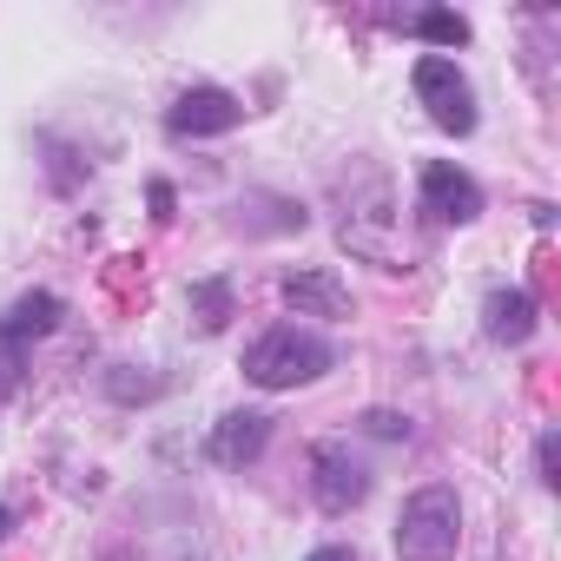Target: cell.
<instances>
[{
	"label": "cell",
	"instance_id": "obj_9",
	"mask_svg": "<svg viewBox=\"0 0 561 561\" xmlns=\"http://www.w3.org/2000/svg\"><path fill=\"white\" fill-rule=\"evenodd\" d=\"M482 331H489V344H508V351L528 344V337H535V298H528L522 285H515V291L495 285V291L482 298Z\"/></svg>",
	"mask_w": 561,
	"mask_h": 561
},
{
	"label": "cell",
	"instance_id": "obj_13",
	"mask_svg": "<svg viewBox=\"0 0 561 561\" xmlns=\"http://www.w3.org/2000/svg\"><path fill=\"white\" fill-rule=\"evenodd\" d=\"M21 370H27V344H21L8 324H0V403L21 390Z\"/></svg>",
	"mask_w": 561,
	"mask_h": 561
},
{
	"label": "cell",
	"instance_id": "obj_12",
	"mask_svg": "<svg viewBox=\"0 0 561 561\" xmlns=\"http://www.w3.org/2000/svg\"><path fill=\"white\" fill-rule=\"evenodd\" d=\"M192 311H198L205 331H225V318H231V277H205V285H192Z\"/></svg>",
	"mask_w": 561,
	"mask_h": 561
},
{
	"label": "cell",
	"instance_id": "obj_8",
	"mask_svg": "<svg viewBox=\"0 0 561 561\" xmlns=\"http://www.w3.org/2000/svg\"><path fill=\"white\" fill-rule=\"evenodd\" d=\"M298 318H351V291L337 285L331 271H285V285H277Z\"/></svg>",
	"mask_w": 561,
	"mask_h": 561
},
{
	"label": "cell",
	"instance_id": "obj_6",
	"mask_svg": "<svg viewBox=\"0 0 561 561\" xmlns=\"http://www.w3.org/2000/svg\"><path fill=\"white\" fill-rule=\"evenodd\" d=\"M423 211H430L436 225H469V218L482 211V185H476L462 165L430 159V165H423Z\"/></svg>",
	"mask_w": 561,
	"mask_h": 561
},
{
	"label": "cell",
	"instance_id": "obj_17",
	"mask_svg": "<svg viewBox=\"0 0 561 561\" xmlns=\"http://www.w3.org/2000/svg\"><path fill=\"white\" fill-rule=\"evenodd\" d=\"M554 449H561V436L554 430H541V443H535V469H541V489H554L561 476H554Z\"/></svg>",
	"mask_w": 561,
	"mask_h": 561
},
{
	"label": "cell",
	"instance_id": "obj_4",
	"mask_svg": "<svg viewBox=\"0 0 561 561\" xmlns=\"http://www.w3.org/2000/svg\"><path fill=\"white\" fill-rule=\"evenodd\" d=\"M231 126H244V100L225 93V87H185V93L165 106V133H172V139H218V133H231Z\"/></svg>",
	"mask_w": 561,
	"mask_h": 561
},
{
	"label": "cell",
	"instance_id": "obj_16",
	"mask_svg": "<svg viewBox=\"0 0 561 561\" xmlns=\"http://www.w3.org/2000/svg\"><path fill=\"white\" fill-rule=\"evenodd\" d=\"M364 430H370V436H383V443H410V416H397V410H370V416H364Z\"/></svg>",
	"mask_w": 561,
	"mask_h": 561
},
{
	"label": "cell",
	"instance_id": "obj_19",
	"mask_svg": "<svg viewBox=\"0 0 561 561\" xmlns=\"http://www.w3.org/2000/svg\"><path fill=\"white\" fill-rule=\"evenodd\" d=\"M152 211H159V218H172V185H165V179L152 185Z\"/></svg>",
	"mask_w": 561,
	"mask_h": 561
},
{
	"label": "cell",
	"instance_id": "obj_11",
	"mask_svg": "<svg viewBox=\"0 0 561 561\" xmlns=\"http://www.w3.org/2000/svg\"><path fill=\"white\" fill-rule=\"evenodd\" d=\"M397 27H410V34L436 41V47H462V41H469V21H462V14H449V8H430V14H397Z\"/></svg>",
	"mask_w": 561,
	"mask_h": 561
},
{
	"label": "cell",
	"instance_id": "obj_15",
	"mask_svg": "<svg viewBox=\"0 0 561 561\" xmlns=\"http://www.w3.org/2000/svg\"><path fill=\"white\" fill-rule=\"evenodd\" d=\"M41 146H47V172H54V185H60V192H73V185L87 179V165H73V152H67V146H54V139H41Z\"/></svg>",
	"mask_w": 561,
	"mask_h": 561
},
{
	"label": "cell",
	"instance_id": "obj_18",
	"mask_svg": "<svg viewBox=\"0 0 561 561\" xmlns=\"http://www.w3.org/2000/svg\"><path fill=\"white\" fill-rule=\"evenodd\" d=\"M305 561H357V548H344V541H331V548H318V554H305Z\"/></svg>",
	"mask_w": 561,
	"mask_h": 561
},
{
	"label": "cell",
	"instance_id": "obj_5",
	"mask_svg": "<svg viewBox=\"0 0 561 561\" xmlns=\"http://www.w3.org/2000/svg\"><path fill=\"white\" fill-rule=\"evenodd\" d=\"M311 495L324 515H351L370 495V469L351 456V443H318L311 449Z\"/></svg>",
	"mask_w": 561,
	"mask_h": 561
},
{
	"label": "cell",
	"instance_id": "obj_10",
	"mask_svg": "<svg viewBox=\"0 0 561 561\" xmlns=\"http://www.w3.org/2000/svg\"><path fill=\"white\" fill-rule=\"evenodd\" d=\"M60 311H67V305H60L54 291H27V298H21V305L8 311V318H0V324H8V331H14V337L27 344V337H47V331L60 324Z\"/></svg>",
	"mask_w": 561,
	"mask_h": 561
},
{
	"label": "cell",
	"instance_id": "obj_7",
	"mask_svg": "<svg viewBox=\"0 0 561 561\" xmlns=\"http://www.w3.org/2000/svg\"><path fill=\"white\" fill-rule=\"evenodd\" d=\"M264 443H271V416H264V410H231V416L211 423V436H205V462H218V469H244V462L264 456Z\"/></svg>",
	"mask_w": 561,
	"mask_h": 561
},
{
	"label": "cell",
	"instance_id": "obj_3",
	"mask_svg": "<svg viewBox=\"0 0 561 561\" xmlns=\"http://www.w3.org/2000/svg\"><path fill=\"white\" fill-rule=\"evenodd\" d=\"M410 87H416V100L430 106V119H436L443 133H456V139L476 133V93H469V80L456 73V60L423 54V60L410 67Z\"/></svg>",
	"mask_w": 561,
	"mask_h": 561
},
{
	"label": "cell",
	"instance_id": "obj_1",
	"mask_svg": "<svg viewBox=\"0 0 561 561\" xmlns=\"http://www.w3.org/2000/svg\"><path fill=\"white\" fill-rule=\"evenodd\" d=\"M331 364H337V351H331L318 331H305V324H271V331L244 351V377H251L257 390H298V383H318Z\"/></svg>",
	"mask_w": 561,
	"mask_h": 561
},
{
	"label": "cell",
	"instance_id": "obj_2",
	"mask_svg": "<svg viewBox=\"0 0 561 561\" xmlns=\"http://www.w3.org/2000/svg\"><path fill=\"white\" fill-rule=\"evenodd\" d=\"M390 541H397L403 561H456V548H462V502H456V489H449V482L416 489V495L397 508Z\"/></svg>",
	"mask_w": 561,
	"mask_h": 561
},
{
	"label": "cell",
	"instance_id": "obj_20",
	"mask_svg": "<svg viewBox=\"0 0 561 561\" xmlns=\"http://www.w3.org/2000/svg\"><path fill=\"white\" fill-rule=\"evenodd\" d=\"M8 528H14V508H0V541H8Z\"/></svg>",
	"mask_w": 561,
	"mask_h": 561
},
{
	"label": "cell",
	"instance_id": "obj_14",
	"mask_svg": "<svg viewBox=\"0 0 561 561\" xmlns=\"http://www.w3.org/2000/svg\"><path fill=\"white\" fill-rule=\"evenodd\" d=\"M159 390H165L159 377H133V370H113V377H106V397H113V403H152Z\"/></svg>",
	"mask_w": 561,
	"mask_h": 561
}]
</instances>
